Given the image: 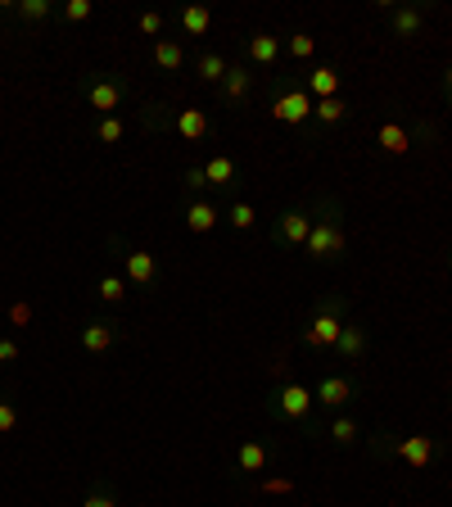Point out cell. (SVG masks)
Returning <instances> with one entry per match:
<instances>
[{"instance_id": "7", "label": "cell", "mask_w": 452, "mask_h": 507, "mask_svg": "<svg viewBox=\"0 0 452 507\" xmlns=\"http://www.w3.org/2000/svg\"><path fill=\"white\" fill-rule=\"evenodd\" d=\"M109 245L118 250V258H122V272H127L131 285H154V281H159V258H154L149 250L127 245V241H118V236H113Z\"/></svg>"}, {"instance_id": "18", "label": "cell", "mask_w": 452, "mask_h": 507, "mask_svg": "<svg viewBox=\"0 0 452 507\" xmlns=\"http://www.w3.org/2000/svg\"><path fill=\"white\" fill-rule=\"evenodd\" d=\"M339 82H344V78H339L335 64H317V68H308V87H303V91H308L313 100H335Z\"/></svg>"}, {"instance_id": "14", "label": "cell", "mask_w": 452, "mask_h": 507, "mask_svg": "<svg viewBox=\"0 0 452 507\" xmlns=\"http://www.w3.org/2000/svg\"><path fill=\"white\" fill-rule=\"evenodd\" d=\"M149 59H154L159 73H181V68H186V41H177V36H159L154 50H149Z\"/></svg>"}, {"instance_id": "27", "label": "cell", "mask_w": 452, "mask_h": 507, "mask_svg": "<svg viewBox=\"0 0 452 507\" xmlns=\"http://www.w3.org/2000/svg\"><path fill=\"white\" fill-rule=\"evenodd\" d=\"M222 218L231 222V227H235V232H253V227H258V209H253L249 200H235V204H226Z\"/></svg>"}, {"instance_id": "32", "label": "cell", "mask_w": 452, "mask_h": 507, "mask_svg": "<svg viewBox=\"0 0 452 507\" xmlns=\"http://www.w3.org/2000/svg\"><path fill=\"white\" fill-rule=\"evenodd\" d=\"M200 191H209V177H204V163H190L186 168V195L200 200Z\"/></svg>"}, {"instance_id": "34", "label": "cell", "mask_w": 452, "mask_h": 507, "mask_svg": "<svg viewBox=\"0 0 452 507\" xmlns=\"http://www.w3.org/2000/svg\"><path fill=\"white\" fill-rule=\"evenodd\" d=\"M82 507H118V494H113L109 485H100V490H91V494L82 499Z\"/></svg>"}, {"instance_id": "23", "label": "cell", "mask_w": 452, "mask_h": 507, "mask_svg": "<svg viewBox=\"0 0 452 507\" xmlns=\"http://www.w3.org/2000/svg\"><path fill=\"white\" fill-rule=\"evenodd\" d=\"M322 435H326V440H335L339 449H348V444H357L362 426H357V417H348V412H335V417L322 426Z\"/></svg>"}, {"instance_id": "2", "label": "cell", "mask_w": 452, "mask_h": 507, "mask_svg": "<svg viewBox=\"0 0 452 507\" xmlns=\"http://www.w3.org/2000/svg\"><path fill=\"white\" fill-rule=\"evenodd\" d=\"M308 258H317V263H335L344 258V204L331 200V195H322L317 200V209H313V236H308Z\"/></svg>"}, {"instance_id": "19", "label": "cell", "mask_w": 452, "mask_h": 507, "mask_svg": "<svg viewBox=\"0 0 452 507\" xmlns=\"http://www.w3.org/2000/svg\"><path fill=\"white\" fill-rule=\"evenodd\" d=\"M412 127H403L398 119H389V123H380V131H375V145L385 150V154H407L412 150Z\"/></svg>"}, {"instance_id": "28", "label": "cell", "mask_w": 452, "mask_h": 507, "mask_svg": "<svg viewBox=\"0 0 452 507\" xmlns=\"http://www.w3.org/2000/svg\"><path fill=\"white\" fill-rule=\"evenodd\" d=\"M14 14H18L23 23H46V18L55 14V5H50V0H18Z\"/></svg>"}, {"instance_id": "21", "label": "cell", "mask_w": 452, "mask_h": 507, "mask_svg": "<svg viewBox=\"0 0 452 507\" xmlns=\"http://www.w3.org/2000/svg\"><path fill=\"white\" fill-rule=\"evenodd\" d=\"M204 177H209V191H235L240 181V172H235V163L226 159V154H213V159H204Z\"/></svg>"}, {"instance_id": "5", "label": "cell", "mask_w": 452, "mask_h": 507, "mask_svg": "<svg viewBox=\"0 0 452 507\" xmlns=\"http://www.w3.org/2000/svg\"><path fill=\"white\" fill-rule=\"evenodd\" d=\"M122 100H127V78H118V73H96V78H87V105H91L100 119L118 114Z\"/></svg>"}, {"instance_id": "29", "label": "cell", "mask_w": 452, "mask_h": 507, "mask_svg": "<svg viewBox=\"0 0 452 507\" xmlns=\"http://www.w3.org/2000/svg\"><path fill=\"white\" fill-rule=\"evenodd\" d=\"M96 290H100V299H105V304H122V299H127V281H122V276H113V272H105V276L96 281Z\"/></svg>"}, {"instance_id": "33", "label": "cell", "mask_w": 452, "mask_h": 507, "mask_svg": "<svg viewBox=\"0 0 452 507\" xmlns=\"http://www.w3.org/2000/svg\"><path fill=\"white\" fill-rule=\"evenodd\" d=\"M91 14H96L91 0H68V5H64V18H68V23H87Z\"/></svg>"}, {"instance_id": "26", "label": "cell", "mask_w": 452, "mask_h": 507, "mask_svg": "<svg viewBox=\"0 0 452 507\" xmlns=\"http://www.w3.org/2000/svg\"><path fill=\"white\" fill-rule=\"evenodd\" d=\"M348 119V105L344 100H313V123L317 127H335V123H344Z\"/></svg>"}, {"instance_id": "16", "label": "cell", "mask_w": 452, "mask_h": 507, "mask_svg": "<svg viewBox=\"0 0 452 507\" xmlns=\"http://www.w3.org/2000/svg\"><path fill=\"white\" fill-rule=\"evenodd\" d=\"M172 131L177 136H186L190 145H200V140H209V131H213V123H209V114L204 109H177V119H172Z\"/></svg>"}, {"instance_id": "11", "label": "cell", "mask_w": 452, "mask_h": 507, "mask_svg": "<svg viewBox=\"0 0 452 507\" xmlns=\"http://www.w3.org/2000/svg\"><path fill=\"white\" fill-rule=\"evenodd\" d=\"M253 68L249 64H226V78L218 82V96H222L226 105H244L249 96H253Z\"/></svg>"}, {"instance_id": "24", "label": "cell", "mask_w": 452, "mask_h": 507, "mask_svg": "<svg viewBox=\"0 0 452 507\" xmlns=\"http://www.w3.org/2000/svg\"><path fill=\"white\" fill-rule=\"evenodd\" d=\"M226 64H231V59L218 55V50H200L190 68H195V78H200V82H213V87H218V82L226 78Z\"/></svg>"}, {"instance_id": "38", "label": "cell", "mask_w": 452, "mask_h": 507, "mask_svg": "<svg viewBox=\"0 0 452 507\" xmlns=\"http://www.w3.org/2000/svg\"><path fill=\"white\" fill-rule=\"evenodd\" d=\"M444 96H448V100H452V68H448V73H444Z\"/></svg>"}, {"instance_id": "12", "label": "cell", "mask_w": 452, "mask_h": 507, "mask_svg": "<svg viewBox=\"0 0 452 507\" xmlns=\"http://www.w3.org/2000/svg\"><path fill=\"white\" fill-rule=\"evenodd\" d=\"M267 462H272V449L262 440H240L235 444V471L240 476H258V471H267Z\"/></svg>"}, {"instance_id": "17", "label": "cell", "mask_w": 452, "mask_h": 507, "mask_svg": "<svg viewBox=\"0 0 452 507\" xmlns=\"http://www.w3.org/2000/svg\"><path fill=\"white\" fill-rule=\"evenodd\" d=\"M281 50H285L281 36H272V32H253V36H249V59H244V64H249V68H272V64L281 59Z\"/></svg>"}, {"instance_id": "9", "label": "cell", "mask_w": 452, "mask_h": 507, "mask_svg": "<svg viewBox=\"0 0 452 507\" xmlns=\"http://www.w3.org/2000/svg\"><path fill=\"white\" fill-rule=\"evenodd\" d=\"M313 398H317V408H326V412L335 417V412H344V408L357 398V385L348 377H322L313 385Z\"/></svg>"}, {"instance_id": "25", "label": "cell", "mask_w": 452, "mask_h": 507, "mask_svg": "<svg viewBox=\"0 0 452 507\" xmlns=\"http://www.w3.org/2000/svg\"><path fill=\"white\" fill-rule=\"evenodd\" d=\"M172 119H177V109H168L163 100H154V105L140 109V127L145 131H172Z\"/></svg>"}, {"instance_id": "3", "label": "cell", "mask_w": 452, "mask_h": 507, "mask_svg": "<svg viewBox=\"0 0 452 507\" xmlns=\"http://www.w3.org/2000/svg\"><path fill=\"white\" fill-rule=\"evenodd\" d=\"M344 313H348V299L344 295H322L308 326H303V345L308 349H335L339 331H344Z\"/></svg>"}, {"instance_id": "30", "label": "cell", "mask_w": 452, "mask_h": 507, "mask_svg": "<svg viewBox=\"0 0 452 507\" xmlns=\"http://www.w3.org/2000/svg\"><path fill=\"white\" fill-rule=\"evenodd\" d=\"M122 131H127L122 119L109 114V119H100V123H96V140H100V145H118V140H122Z\"/></svg>"}, {"instance_id": "31", "label": "cell", "mask_w": 452, "mask_h": 507, "mask_svg": "<svg viewBox=\"0 0 452 507\" xmlns=\"http://www.w3.org/2000/svg\"><path fill=\"white\" fill-rule=\"evenodd\" d=\"M285 50H290V59H313V50H317V36H308V32H294V36L285 41Z\"/></svg>"}, {"instance_id": "13", "label": "cell", "mask_w": 452, "mask_h": 507, "mask_svg": "<svg viewBox=\"0 0 452 507\" xmlns=\"http://www.w3.org/2000/svg\"><path fill=\"white\" fill-rule=\"evenodd\" d=\"M113 345H118V322L91 317V322L82 326V349H87V354H109Z\"/></svg>"}, {"instance_id": "15", "label": "cell", "mask_w": 452, "mask_h": 507, "mask_svg": "<svg viewBox=\"0 0 452 507\" xmlns=\"http://www.w3.org/2000/svg\"><path fill=\"white\" fill-rule=\"evenodd\" d=\"M218 222H222V209H218L213 200H190V204H186V232H190V236H209Z\"/></svg>"}, {"instance_id": "37", "label": "cell", "mask_w": 452, "mask_h": 507, "mask_svg": "<svg viewBox=\"0 0 452 507\" xmlns=\"http://www.w3.org/2000/svg\"><path fill=\"white\" fill-rule=\"evenodd\" d=\"M0 363H5V367L18 363V345H14V340H0Z\"/></svg>"}, {"instance_id": "35", "label": "cell", "mask_w": 452, "mask_h": 507, "mask_svg": "<svg viewBox=\"0 0 452 507\" xmlns=\"http://www.w3.org/2000/svg\"><path fill=\"white\" fill-rule=\"evenodd\" d=\"M136 27H140L145 36H154V41H159V32H163V14H154V9H149V14H140V18H136Z\"/></svg>"}, {"instance_id": "1", "label": "cell", "mask_w": 452, "mask_h": 507, "mask_svg": "<svg viewBox=\"0 0 452 507\" xmlns=\"http://www.w3.org/2000/svg\"><path fill=\"white\" fill-rule=\"evenodd\" d=\"M262 403H267V412H272L281 426L322 435V426H317V398H313V389H308L303 380H281V385H272Z\"/></svg>"}, {"instance_id": "22", "label": "cell", "mask_w": 452, "mask_h": 507, "mask_svg": "<svg viewBox=\"0 0 452 507\" xmlns=\"http://www.w3.org/2000/svg\"><path fill=\"white\" fill-rule=\"evenodd\" d=\"M181 32H186L190 41L209 36V32H213V9H209V5H186V9H181Z\"/></svg>"}, {"instance_id": "39", "label": "cell", "mask_w": 452, "mask_h": 507, "mask_svg": "<svg viewBox=\"0 0 452 507\" xmlns=\"http://www.w3.org/2000/svg\"><path fill=\"white\" fill-rule=\"evenodd\" d=\"M448 263H452V254H448Z\"/></svg>"}, {"instance_id": "4", "label": "cell", "mask_w": 452, "mask_h": 507, "mask_svg": "<svg viewBox=\"0 0 452 507\" xmlns=\"http://www.w3.org/2000/svg\"><path fill=\"white\" fill-rule=\"evenodd\" d=\"M272 119L276 123H290V127H308L313 123V96L299 87V82H285L272 100Z\"/></svg>"}, {"instance_id": "10", "label": "cell", "mask_w": 452, "mask_h": 507, "mask_svg": "<svg viewBox=\"0 0 452 507\" xmlns=\"http://www.w3.org/2000/svg\"><path fill=\"white\" fill-rule=\"evenodd\" d=\"M389 14V32L398 36V41H412V36H421V27H426V18H430V5H394V9H385Z\"/></svg>"}, {"instance_id": "20", "label": "cell", "mask_w": 452, "mask_h": 507, "mask_svg": "<svg viewBox=\"0 0 452 507\" xmlns=\"http://www.w3.org/2000/svg\"><path fill=\"white\" fill-rule=\"evenodd\" d=\"M366 331L362 326H353V322H344V331H339V345H335V354L344 358V363H366Z\"/></svg>"}, {"instance_id": "8", "label": "cell", "mask_w": 452, "mask_h": 507, "mask_svg": "<svg viewBox=\"0 0 452 507\" xmlns=\"http://www.w3.org/2000/svg\"><path fill=\"white\" fill-rule=\"evenodd\" d=\"M389 449H394V453L412 467V471L430 467V462H435V453H439L435 435H394V440H389Z\"/></svg>"}, {"instance_id": "36", "label": "cell", "mask_w": 452, "mask_h": 507, "mask_svg": "<svg viewBox=\"0 0 452 507\" xmlns=\"http://www.w3.org/2000/svg\"><path fill=\"white\" fill-rule=\"evenodd\" d=\"M14 426H18V408L9 398H0V435H9Z\"/></svg>"}, {"instance_id": "6", "label": "cell", "mask_w": 452, "mask_h": 507, "mask_svg": "<svg viewBox=\"0 0 452 507\" xmlns=\"http://www.w3.org/2000/svg\"><path fill=\"white\" fill-rule=\"evenodd\" d=\"M313 236V209H285L281 218H272V241L281 250H303Z\"/></svg>"}]
</instances>
